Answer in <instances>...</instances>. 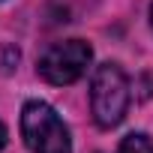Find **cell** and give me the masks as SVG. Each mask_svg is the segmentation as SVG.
<instances>
[{
    "instance_id": "cell-1",
    "label": "cell",
    "mask_w": 153,
    "mask_h": 153,
    "mask_svg": "<svg viewBox=\"0 0 153 153\" xmlns=\"http://www.w3.org/2000/svg\"><path fill=\"white\" fill-rule=\"evenodd\" d=\"M132 102L129 78L117 63H102L96 66L90 78V114L99 129H114L123 123L126 111Z\"/></svg>"
},
{
    "instance_id": "cell-2",
    "label": "cell",
    "mask_w": 153,
    "mask_h": 153,
    "mask_svg": "<svg viewBox=\"0 0 153 153\" xmlns=\"http://www.w3.org/2000/svg\"><path fill=\"white\" fill-rule=\"evenodd\" d=\"M21 138L30 153H72L66 123L48 102L39 99H30L21 108Z\"/></svg>"
},
{
    "instance_id": "cell-3",
    "label": "cell",
    "mask_w": 153,
    "mask_h": 153,
    "mask_svg": "<svg viewBox=\"0 0 153 153\" xmlns=\"http://www.w3.org/2000/svg\"><path fill=\"white\" fill-rule=\"evenodd\" d=\"M90 60H93V48L84 39H63V42H54L36 60V75L54 87H66V84H75L87 72Z\"/></svg>"
},
{
    "instance_id": "cell-4",
    "label": "cell",
    "mask_w": 153,
    "mask_h": 153,
    "mask_svg": "<svg viewBox=\"0 0 153 153\" xmlns=\"http://www.w3.org/2000/svg\"><path fill=\"white\" fill-rule=\"evenodd\" d=\"M117 153H153V141H150L144 132H129V135L120 141Z\"/></svg>"
},
{
    "instance_id": "cell-5",
    "label": "cell",
    "mask_w": 153,
    "mask_h": 153,
    "mask_svg": "<svg viewBox=\"0 0 153 153\" xmlns=\"http://www.w3.org/2000/svg\"><path fill=\"white\" fill-rule=\"evenodd\" d=\"M3 147H6V126L0 123V150H3Z\"/></svg>"
},
{
    "instance_id": "cell-6",
    "label": "cell",
    "mask_w": 153,
    "mask_h": 153,
    "mask_svg": "<svg viewBox=\"0 0 153 153\" xmlns=\"http://www.w3.org/2000/svg\"><path fill=\"white\" fill-rule=\"evenodd\" d=\"M150 24H153V6H150Z\"/></svg>"
}]
</instances>
